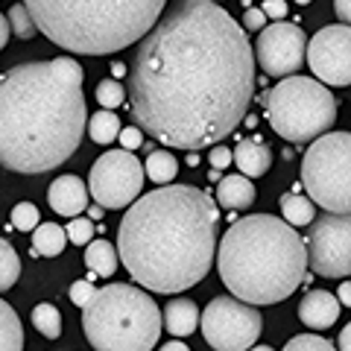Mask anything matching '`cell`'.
<instances>
[{
	"label": "cell",
	"mask_w": 351,
	"mask_h": 351,
	"mask_svg": "<svg viewBox=\"0 0 351 351\" xmlns=\"http://www.w3.org/2000/svg\"><path fill=\"white\" fill-rule=\"evenodd\" d=\"M246 29L211 0H176L141 38L129 68V114L164 147H217L255 94Z\"/></svg>",
	"instance_id": "cell-1"
},
{
	"label": "cell",
	"mask_w": 351,
	"mask_h": 351,
	"mask_svg": "<svg viewBox=\"0 0 351 351\" xmlns=\"http://www.w3.org/2000/svg\"><path fill=\"white\" fill-rule=\"evenodd\" d=\"M219 208L193 184H164L129 205L117 228V261L152 293H184L214 263Z\"/></svg>",
	"instance_id": "cell-2"
},
{
	"label": "cell",
	"mask_w": 351,
	"mask_h": 351,
	"mask_svg": "<svg viewBox=\"0 0 351 351\" xmlns=\"http://www.w3.org/2000/svg\"><path fill=\"white\" fill-rule=\"evenodd\" d=\"M85 71L76 59L18 64L0 76V164L12 173H47L82 141Z\"/></svg>",
	"instance_id": "cell-3"
},
{
	"label": "cell",
	"mask_w": 351,
	"mask_h": 351,
	"mask_svg": "<svg viewBox=\"0 0 351 351\" xmlns=\"http://www.w3.org/2000/svg\"><path fill=\"white\" fill-rule=\"evenodd\" d=\"M217 269L237 302L252 307L284 302L304 281V240L278 217L249 214L223 234Z\"/></svg>",
	"instance_id": "cell-4"
},
{
	"label": "cell",
	"mask_w": 351,
	"mask_h": 351,
	"mask_svg": "<svg viewBox=\"0 0 351 351\" xmlns=\"http://www.w3.org/2000/svg\"><path fill=\"white\" fill-rule=\"evenodd\" d=\"M167 0H24L36 29L62 50L106 56L156 27Z\"/></svg>",
	"instance_id": "cell-5"
},
{
	"label": "cell",
	"mask_w": 351,
	"mask_h": 351,
	"mask_svg": "<svg viewBox=\"0 0 351 351\" xmlns=\"http://www.w3.org/2000/svg\"><path fill=\"white\" fill-rule=\"evenodd\" d=\"M82 331L97 351H152L161 337V311L132 284H106L82 304Z\"/></svg>",
	"instance_id": "cell-6"
},
{
	"label": "cell",
	"mask_w": 351,
	"mask_h": 351,
	"mask_svg": "<svg viewBox=\"0 0 351 351\" xmlns=\"http://www.w3.org/2000/svg\"><path fill=\"white\" fill-rule=\"evenodd\" d=\"M263 106L269 126L293 144L316 141L337 120L334 94L311 76H284V82L263 97Z\"/></svg>",
	"instance_id": "cell-7"
},
{
	"label": "cell",
	"mask_w": 351,
	"mask_h": 351,
	"mask_svg": "<svg viewBox=\"0 0 351 351\" xmlns=\"http://www.w3.org/2000/svg\"><path fill=\"white\" fill-rule=\"evenodd\" d=\"M302 184L307 199L328 214H348L351 208V135L325 132L302 158Z\"/></svg>",
	"instance_id": "cell-8"
},
{
	"label": "cell",
	"mask_w": 351,
	"mask_h": 351,
	"mask_svg": "<svg viewBox=\"0 0 351 351\" xmlns=\"http://www.w3.org/2000/svg\"><path fill=\"white\" fill-rule=\"evenodd\" d=\"M202 337L217 351H249L261 339L263 316L252 304H243L232 295H219L202 313Z\"/></svg>",
	"instance_id": "cell-9"
},
{
	"label": "cell",
	"mask_w": 351,
	"mask_h": 351,
	"mask_svg": "<svg viewBox=\"0 0 351 351\" xmlns=\"http://www.w3.org/2000/svg\"><path fill=\"white\" fill-rule=\"evenodd\" d=\"M144 164L126 149L103 152L88 173V196L108 211L135 202L144 188Z\"/></svg>",
	"instance_id": "cell-10"
},
{
	"label": "cell",
	"mask_w": 351,
	"mask_h": 351,
	"mask_svg": "<svg viewBox=\"0 0 351 351\" xmlns=\"http://www.w3.org/2000/svg\"><path fill=\"white\" fill-rule=\"evenodd\" d=\"M307 267L322 278H346L351 272V219L348 214L313 217L307 237Z\"/></svg>",
	"instance_id": "cell-11"
},
{
	"label": "cell",
	"mask_w": 351,
	"mask_h": 351,
	"mask_svg": "<svg viewBox=\"0 0 351 351\" xmlns=\"http://www.w3.org/2000/svg\"><path fill=\"white\" fill-rule=\"evenodd\" d=\"M304 59L319 82L346 88L351 82V29L348 24H334L319 29L307 41Z\"/></svg>",
	"instance_id": "cell-12"
},
{
	"label": "cell",
	"mask_w": 351,
	"mask_h": 351,
	"mask_svg": "<svg viewBox=\"0 0 351 351\" xmlns=\"http://www.w3.org/2000/svg\"><path fill=\"white\" fill-rule=\"evenodd\" d=\"M304 47L307 36L302 32V27L278 21V24L261 29L252 56L269 76H295V71L304 64Z\"/></svg>",
	"instance_id": "cell-13"
},
{
	"label": "cell",
	"mask_w": 351,
	"mask_h": 351,
	"mask_svg": "<svg viewBox=\"0 0 351 351\" xmlns=\"http://www.w3.org/2000/svg\"><path fill=\"white\" fill-rule=\"evenodd\" d=\"M47 199H50V208L62 217H80L88 205V188L82 184L80 176H59L56 182L50 184L47 191Z\"/></svg>",
	"instance_id": "cell-14"
},
{
	"label": "cell",
	"mask_w": 351,
	"mask_h": 351,
	"mask_svg": "<svg viewBox=\"0 0 351 351\" xmlns=\"http://www.w3.org/2000/svg\"><path fill=\"white\" fill-rule=\"evenodd\" d=\"M299 319L307 328H313V331H325V328L337 325V319H339L337 295L328 290H311L299 304Z\"/></svg>",
	"instance_id": "cell-15"
},
{
	"label": "cell",
	"mask_w": 351,
	"mask_h": 351,
	"mask_svg": "<svg viewBox=\"0 0 351 351\" xmlns=\"http://www.w3.org/2000/svg\"><path fill=\"white\" fill-rule=\"evenodd\" d=\"M232 161L240 167V176L246 179H255V176H263L272 164V152L263 144L261 138H243L237 144V149H232Z\"/></svg>",
	"instance_id": "cell-16"
},
{
	"label": "cell",
	"mask_w": 351,
	"mask_h": 351,
	"mask_svg": "<svg viewBox=\"0 0 351 351\" xmlns=\"http://www.w3.org/2000/svg\"><path fill=\"white\" fill-rule=\"evenodd\" d=\"M255 184L246 176H223L217 184V208H226V211H240V208H249L255 202Z\"/></svg>",
	"instance_id": "cell-17"
},
{
	"label": "cell",
	"mask_w": 351,
	"mask_h": 351,
	"mask_svg": "<svg viewBox=\"0 0 351 351\" xmlns=\"http://www.w3.org/2000/svg\"><path fill=\"white\" fill-rule=\"evenodd\" d=\"M161 322L167 325V331L176 337H191L199 325V307H196L191 299H170L167 307H164Z\"/></svg>",
	"instance_id": "cell-18"
},
{
	"label": "cell",
	"mask_w": 351,
	"mask_h": 351,
	"mask_svg": "<svg viewBox=\"0 0 351 351\" xmlns=\"http://www.w3.org/2000/svg\"><path fill=\"white\" fill-rule=\"evenodd\" d=\"M32 255L38 258H56L64 252V246H68V237H64V228L59 223H38L36 228H32Z\"/></svg>",
	"instance_id": "cell-19"
},
{
	"label": "cell",
	"mask_w": 351,
	"mask_h": 351,
	"mask_svg": "<svg viewBox=\"0 0 351 351\" xmlns=\"http://www.w3.org/2000/svg\"><path fill=\"white\" fill-rule=\"evenodd\" d=\"M117 249L108 240H91L85 249V267L94 276H114L117 272Z\"/></svg>",
	"instance_id": "cell-20"
},
{
	"label": "cell",
	"mask_w": 351,
	"mask_h": 351,
	"mask_svg": "<svg viewBox=\"0 0 351 351\" xmlns=\"http://www.w3.org/2000/svg\"><path fill=\"white\" fill-rule=\"evenodd\" d=\"M0 351H24V328L12 304L0 299Z\"/></svg>",
	"instance_id": "cell-21"
},
{
	"label": "cell",
	"mask_w": 351,
	"mask_h": 351,
	"mask_svg": "<svg viewBox=\"0 0 351 351\" xmlns=\"http://www.w3.org/2000/svg\"><path fill=\"white\" fill-rule=\"evenodd\" d=\"M281 214H284V223L287 226H311L313 217H316V205L307 199V196L299 193H284L281 196Z\"/></svg>",
	"instance_id": "cell-22"
},
{
	"label": "cell",
	"mask_w": 351,
	"mask_h": 351,
	"mask_svg": "<svg viewBox=\"0 0 351 351\" xmlns=\"http://www.w3.org/2000/svg\"><path fill=\"white\" fill-rule=\"evenodd\" d=\"M176 173H179V161H176L173 152L167 149H152L149 152V158L144 164V176H149L156 184H170L176 179Z\"/></svg>",
	"instance_id": "cell-23"
},
{
	"label": "cell",
	"mask_w": 351,
	"mask_h": 351,
	"mask_svg": "<svg viewBox=\"0 0 351 351\" xmlns=\"http://www.w3.org/2000/svg\"><path fill=\"white\" fill-rule=\"evenodd\" d=\"M85 129H88V135H91L94 144H112L120 132V120L114 112H97V114L88 117Z\"/></svg>",
	"instance_id": "cell-24"
},
{
	"label": "cell",
	"mask_w": 351,
	"mask_h": 351,
	"mask_svg": "<svg viewBox=\"0 0 351 351\" xmlns=\"http://www.w3.org/2000/svg\"><path fill=\"white\" fill-rule=\"evenodd\" d=\"M32 325H36V331L44 334L47 339H59L62 334V313L56 304L50 302H41L32 307Z\"/></svg>",
	"instance_id": "cell-25"
},
{
	"label": "cell",
	"mask_w": 351,
	"mask_h": 351,
	"mask_svg": "<svg viewBox=\"0 0 351 351\" xmlns=\"http://www.w3.org/2000/svg\"><path fill=\"white\" fill-rule=\"evenodd\" d=\"M21 276V258L9 240L0 237V293L12 290V284Z\"/></svg>",
	"instance_id": "cell-26"
},
{
	"label": "cell",
	"mask_w": 351,
	"mask_h": 351,
	"mask_svg": "<svg viewBox=\"0 0 351 351\" xmlns=\"http://www.w3.org/2000/svg\"><path fill=\"white\" fill-rule=\"evenodd\" d=\"M97 103L103 106V112H112L126 103V88L120 85V80H103L97 85Z\"/></svg>",
	"instance_id": "cell-27"
},
{
	"label": "cell",
	"mask_w": 351,
	"mask_h": 351,
	"mask_svg": "<svg viewBox=\"0 0 351 351\" xmlns=\"http://www.w3.org/2000/svg\"><path fill=\"white\" fill-rule=\"evenodd\" d=\"M38 223H41V214L32 202H18L12 208V217H9V226H15L18 232H32Z\"/></svg>",
	"instance_id": "cell-28"
},
{
	"label": "cell",
	"mask_w": 351,
	"mask_h": 351,
	"mask_svg": "<svg viewBox=\"0 0 351 351\" xmlns=\"http://www.w3.org/2000/svg\"><path fill=\"white\" fill-rule=\"evenodd\" d=\"M9 29H12V36L18 38H32L36 36V24H32V18L29 12L24 9V3H15L12 9H9Z\"/></svg>",
	"instance_id": "cell-29"
},
{
	"label": "cell",
	"mask_w": 351,
	"mask_h": 351,
	"mask_svg": "<svg viewBox=\"0 0 351 351\" xmlns=\"http://www.w3.org/2000/svg\"><path fill=\"white\" fill-rule=\"evenodd\" d=\"M64 237H68L73 246H88L94 240V223L85 217H73L68 228H64Z\"/></svg>",
	"instance_id": "cell-30"
},
{
	"label": "cell",
	"mask_w": 351,
	"mask_h": 351,
	"mask_svg": "<svg viewBox=\"0 0 351 351\" xmlns=\"http://www.w3.org/2000/svg\"><path fill=\"white\" fill-rule=\"evenodd\" d=\"M284 351H337V348L319 334H299L284 346Z\"/></svg>",
	"instance_id": "cell-31"
},
{
	"label": "cell",
	"mask_w": 351,
	"mask_h": 351,
	"mask_svg": "<svg viewBox=\"0 0 351 351\" xmlns=\"http://www.w3.org/2000/svg\"><path fill=\"white\" fill-rule=\"evenodd\" d=\"M117 138L123 141V149L132 152V149H141L144 147V132H141L138 126H129V129H120Z\"/></svg>",
	"instance_id": "cell-32"
},
{
	"label": "cell",
	"mask_w": 351,
	"mask_h": 351,
	"mask_svg": "<svg viewBox=\"0 0 351 351\" xmlns=\"http://www.w3.org/2000/svg\"><path fill=\"white\" fill-rule=\"evenodd\" d=\"M94 290H97V287H91V281H73V284H71V302L82 307L88 299H91Z\"/></svg>",
	"instance_id": "cell-33"
},
{
	"label": "cell",
	"mask_w": 351,
	"mask_h": 351,
	"mask_svg": "<svg viewBox=\"0 0 351 351\" xmlns=\"http://www.w3.org/2000/svg\"><path fill=\"white\" fill-rule=\"evenodd\" d=\"M208 161H211V167L219 173L223 167H228V164H232V149H228V147H214L211 156H208Z\"/></svg>",
	"instance_id": "cell-34"
},
{
	"label": "cell",
	"mask_w": 351,
	"mask_h": 351,
	"mask_svg": "<svg viewBox=\"0 0 351 351\" xmlns=\"http://www.w3.org/2000/svg\"><path fill=\"white\" fill-rule=\"evenodd\" d=\"M261 12H263V18H276V21H281L284 15H287V3H284V0H263Z\"/></svg>",
	"instance_id": "cell-35"
},
{
	"label": "cell",
	"mask_w": 351,
	"mask_h": 351,
	"mask_svg": "<svg viewBox=\"0 0 351 351\" xmlns=\"http://www.w3.org/2000/svg\"><path fill=\"white\" fill-rule=\"evenodd\" d=\"M243 24L252 32H261L263 27H267V18H263L261 9H246V12H243Z\"/></svg>",
	"instance_id": "cell-36"
},
{
	"label": "cell",
	"mask_w": 351,
	"mask_h": 351,
	"mask_svg": "<svg viewBox=\"0 0 351 351\" xmlns=\"http://www.w3.org/2000/svg\"><path fill=\"white\" fill-rule=\"evenodd\" d=\"M334 12H337V18L346 24V21L351 18V0H334Z\"/></svg>",
	"instance_id": "cell-37"
},
{
	"label": "cell",
	"mask_w": 351,
	"mask_h": 351,
	"mask_svg": "<svg viewBox=\"0 0 351 351\" xmlns=\"http://www.w3.org/2000/svg\"><path fill=\"white\" fill-rule=\"evenodd\" d=\"M9 36H12V29H9V21H6V15L0 12V50L9 44Z\"/></svg>",
	"instance_id": "cell-38"
},
{
	"label": "cell",
	"mask_w": 351,
	"mask_h": 351,
	"mask_svg": "<svg viewBox=\"0 0 351 351\" xmlns=\"http://www.w3.org/2000/svg\"><path fill=\"white\" fill-rule=\"evenodd\" d=\"M337 302L343 304V307H348V304H351V284H348V281L339 284V299H337Z\"/></svg>",
	"instance_id": "cell-39"
},
{
	"label": "cell",
	"mask_w": 351,
	"mask_h": 351,
	"mask_svg": "<svg viewBox=\"0 0 351 351\" xmlns=\"http://www.w3.org/2000/svg\"><path fill=\"white\" fill-rule=\"evenodd\" d=\"M339 351H351V325H346L339 334Z\"/></svg>",
	"instance_id": "cell-40"
},
{
	"label": "cell",
	"mask_w": 351,
	"mask_h": 351,
	"mask_svg": "<svg viewBox=\"0 0 351 351\" xmlns=\"http://www.w3.org/2000/svg\"><path fill=\"white\" fill-rule=\"evenodd\" d=\"M158 351H191V348L184 346L182 339H170V343H164V346H161Z\"/></svg>",
	"instance_id": "cell-41"
},
{
	"label": "cell",
	"mask_w": 351,
	"mask_h": 351,
	"mask_svg": "<svg viewBox=\"0 0 351 351\" xmlns=\"http://www.w3.org/2000/svg\"><path fill=\"white\" fill-rule=\"evenodd\" d=\"M112 71H114V76H123V73H126V64H114Z\"/></svg>",
	"instance_id": "cell-42"
},
{
	"label": "cell",
	"mask_w": 351,
	"mask_h": 351,
	"mask_svg": "<svg viewBox=\"0 0 351 351\" xmlns=\"http://www.w3.org/2000/svg\"><path fill=\"white\" fill-rule=\"evenodd\" d=\"M188 164H191V167H196V164H199V156H196V152H191V156H188Z\"/></svg>",
	"instance_id": "cell-43"
},
{
	"label": "cell",
	"mask_w": 351,
	"mask_h": 351,
	"mask_svg": "<svg viewBox=\"0 0 351 351\" xmlns=\"http://www.w3.org/2000/svg\"><path fill=\"white\" fill-rule=\"evenodd\" d=\"M249 351H272V348H269V346H252Z\"/></svg>",
	"instance_id": "cell-44"
},
{
	"label": "cell",
	"mask_w": 351,
	"mask_h": 351,
	"mask_svg": "<svg viewBox=\"0 0 351 351\" xmlns=\"http://www.w3.org/2000/svg\"><path fill=\"white\" fill-rule=\"evenodd\" d=\"M295 3H299V6H307V3H311V0H295Z\"/></svg>",
	"instance_id": "cell-45"
},
{
	"label": "cell",
	"mask_w": 351,
	"mask_h": 351,
	"mask_svg": "<svg viewBox=\"0 0 351 351\" xmlns=\"http://www.w3.org/2000/svg\"><path fill=\"white\" fill-rule=\"evenodd\" d=\"M211 3H214V0H211Z\"/></svg>",
	"instance_id": "cell-46"
}]
</instances>
